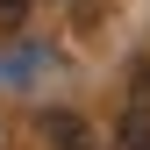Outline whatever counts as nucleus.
<instances>
[{
  "label": "nucleus",
  "instance_id": "nucleus-1",
  "mask_svg": "<svg viewBox=\"0 0 150 150\" xmlns=\"http://www.w3.org/2000/svg\"><path fill=\"white\" fill-rule=\"evenodd\" d=\"M122 150H150V64H136L122 100Z\"/></svg>",
  "mask_w": 150,
  "mask_h": 150
},
{
  "label": "nucleus",
  "instance_id": "nucleus-2",
  "mask_svg": "<svg viewBox=\"0 0 150 150\" xmlns=\"http://www.w3.org/2000/svg\"><path fill=\"white\" fill-rule=\"evenodd\" d=\"M43 129H50V143H57V150H93V136H86L79 115H43Z\"/></svg>",
  "mask_w": 150,
  "mask_h": 150
},
{
  "label": "nucleus",
  "instance_id": "nucleus-3",
  "mask_svg": "<svg viewBox=\"0 0 150 150\" xmlns=\"http://www.w3.org/2000/svg\"><path fill=\"white\" fill-rule=\"evenodd\" d=\"M22 14H29V0H0V29H14Z\"/></svg>",
  "mask_w": 150,
  "mask_h": 150
}]
</instances>
